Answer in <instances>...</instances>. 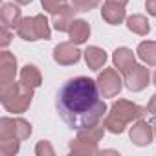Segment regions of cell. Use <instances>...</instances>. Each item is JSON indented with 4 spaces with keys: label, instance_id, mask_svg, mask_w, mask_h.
<instances>
[{
    "label": "cell",
    "instance_id": "cell-27",
    "mask_svg": "<svg viewBox=\"0 0 156 156\" xmlns=\"http://www.w3.org/2000/svg\"><path fill=\"white\" fill-rule=\"evenodd\" d=\"M105 2H108V4H118V6H127V2H129V0H105Z\"/></svg>",
    "mask_w": 156,
    "mask_h": 156
},
{
    "label": "cell",
    "instance_id": "cell-15",
    "mask_svg": "<svg viewBox=\"0 0 156 156\" xmlns=\"http://www.w3.org/2000/svg\"><path fill=\"white\" fill-rule=\"evenodd\" d=\"M85 61L90 70H101L107 62V51L99 46H88L85 51Z\"/></svg>",
    "mask_w": 156,
    "mask_h": 156
},
{
    "label": "cell",
    "instance_id": "cell-9",
    "mask_svg": "<svg viewBox=\"0 0 156 156\" xmlns=\"http://www.w3.org/2000/svg\"><path fill=\"white\" fill-rule=\"evenodd\" d=\"M15 73H17V59L9 51L0 53V83L9 85L15 81Z\"/></svg>",
    "mask_w": 156,
    "mask_h": 156
},
{
    "label": "cell",
    "instance_id": "cell-20",
    "mask_svg": "<svg viewBox=\"0 0 156 156\" xmlns=\"http://www.w3.org/2000/svg\"><path fill=\"white\" fill-rule=\"evenodd\" d=\"M20 140H0V152L4 156H13L19 152Z\"/></svg>",
    "mask_w": 156,
    "mask_h": 156
},
{
    "label": "cell",
    "instance_id": "cell-21",
    "mask_svg": "<svg viewBox=\"0 0 156 156\" xmlns=\"http://www.w3.org/2000/svg\"><path fill=\"white\" fill-rule=\"evenodd\" d=\"M99 2L101 0H72V6L75 8V11H90V9H94V8H98L99 6Z\"/></svg>",
    "mask_w": 156,
    "mask_h": 156
},
{
    "label": "cell",
    "instance_id": "cell-30",
    "mask_svg": "<svg viewBox=\"0 0 156 156\" xmlns=\"http://www.w3.org/2000/svg\"><path fill=\"white\" fill-rule=\"evenodd\" d=\"M154 132H156V123H154Z\"/></svg>",
    "mask_w": 156,
    "mask_h": 156
},
{
    "label": "cell",
    "instance_id": "cell-14",
    "mask_svg": "<svg viewBox=\"0 0 156 156\" xmlns=\"http://www.w3.org/2000/svg\"><path fill=\"white\" fill-rule=\"evenodd\" d=\"M112 61H114V66L118 68V72H121V73H125V72H129L136 62H134V53H132V50H129V48H118L116 51H114V55H112Z\"/></svg>",
    "mask_w": 156,
    "mask_h": 156
},
{
    "label": "cell",
    "instance_id": "cell-12",
    "mask_svg": "<svg viewBox=\"0 0 156 156\" xmlns=\"http://www.w3.org/2000/svg\"><path fill=\"white\" fill-rule=\"evenodd\" d=\"M68 33H70V42L79 46V44L88 41V37H90V24L87 20H73L70 30H68Z\"/></svg>",
    "mask_w": 156,
    "mask_h": 156
},
{
    "label": "cell",
    "instance_id": "cell-6",
    "mask_svg": "<svg viewBox=\"0 0 156 156\" xmlns=\"http://www.w3.org/2000/svg\"><path fill=\"white\" fill-rule=\"evenodd\" d=\"M125 75V87L130 90V92H141L143 88H147L149 85V68L141 66V64H134L129 72L123 73Z\"/></svg>",
    "mask_w": 156,
    "mask_h": 156
},
{
    "label": "cell",
    "instance_id": "cell-19",
    "mask_svg": "<svg viewBox=\"0 0 156 156\" xmlns=\"http://www.w3.org/2000/svg\"><path fill=\"white\" fill-rule=\"evenodd\" d=\"M70 152L72 154H98V143L96 141H88V140H83V138H77V140H72L70 143Z\"/></svg>",
    "mask_w": 156,
    "mask_h": 156
},
{
    "label": "cell",
    "instance_id": "cell-24",
    "mask_svg": "<svg viewBox=\"0 0 156 156\" xmlns=\"http://www.w3.org/2000/svg\"><path fill=\"white\" fill-rule=\"evenodd\" d=\"M9 42H11V33H9V28L2 24V41H0V44H2V48H6Z\"/></svg>",
    "mask_w": 156,
    "mask_h": 156
},
{
    "label": "cell",
    "instance_id": "cell-10",
    "mask_svg": "<svg viewBox=\"0 0 156 156\" xmlns=\"http://www.w3.org/2000/svg\"><path fill=\"white\" fill-rule=\"evenodd\" d=\"M0 20H2L4 26L11 28L17 31L19 24L22 22V11L19 6H15L13 2H4L2 4V11H0Z\"/></svg>",
    "mask_w": 156,
    "mask_h": 156
},
{
    "label": "cell",
    "instance_id": "cell-5",
    "mask_svg": "<svg viewBox=\"0 0 156 156\" xmlns=\"http://www.w3.org/2000/svg\"><path fill=\"white\" fill-rule=\"evenodd\" d=\"M98 87L103 98H114L121 92V77L116 68H105L98 75Z\"/></svg>",
    "mask_w": 156,
    "mask_h": 156
},
{
    "label": "cell",
    "instance_id": "cell-3",
    "mask_svg": "<svg viewBox=\"0 0 156 156\" xmlns=\"http://www.w3.org/2000/svg\"><path fill=\"white\" fill-rule=\"evenodd\" d=\"M33 90L31 87H26L24 83H9L4 85L0 90V101H2L4 108L13 114H22L28 110L33 99Z\"/></svg>",
    "mask_w": 156,
    "mask_h": 156
},
{
    "label": "cell",
    "instance_id": "cell-29",
    "mask_svg": "<svg viewBox=\"0 0 156 156\" xmlns=\"http://www.w3.org/2000/svg\"><path fill=\"white\" fill-rule=\"evenodd\" d=\"M152 79H154V87H156V72H154V77H152Z\"/></svg>",
    "mask_w": 156,
    "mask_h": 156
},
{
    "label": "cell",
    "instance_id": "cell-28",
    "mask_svg": "<svg viewBox=\"0 0 156 156\" xmlns=\"http://www.w3.org/2000/svg\"><path fill=\"white\" fill-rule=\"evenodd\" d=\"M17 4H22V6H26V4H30V2H33V0H15Z\"/></svg>",
    "mask_w": 156,
    "mask_h": 156
},
{
    "label": "cell",
    "instance_id": "cell-1",
    "mask_svg": "<svg viewBox=\"0 0 156 156\" xmlns=\"http://www.w3.org/2000/svg\"><path fill=\"white\" fill-rule=\"evenodd\" d=\"M55 107L61 119L73 130L96 127L107 114L98 81L90 77H73L66 81L57 94Z\"/></svg>",
    "mask_w": 156,
    "mask_h": 156
},
{
    "label": "cell",
    "instance_id": "cell-13",
    "mask_svg": "<svg viewBox=\"0 0 156 156\" xmlns=\"http://www.w3.org/2000/svg\"><path fill=\"white\" fill-rule=\"evenodd\" d=\"M101 17H103V20H105L107 24H112V26H118V24H121V22L127 19L123 6L108 4V2H105V6H103V9H101Z\"/></svg>",
    "mask_w": 156,
    "mask_h": 156
},
{
    "label": "cell",
    "instance_id": "cell-11",
    "mask_svg": "<svg viewBox=\"0 0 156 156\" xmlns=\"http://www.w3.org/2000/svg\"><path fill=\"white\" fill-rule=\"evenodd\" d=\"M73 17H75V8H73V6H72V8H70V6L61 8L59 11L53 13V28H55L57 31H68L70 26H72V22L75 20Z\"/></svg>",
    "mask_w": 156,
    "mask_h": 156
},
{
    "label": "cell",
    "instance_id": "cell-25",
    "mask_svg": "<svg viewBox=\"0 0 156 156\" xmlns=\"http://www.w3.org/2000/svg\"><path fill=\"white\" fill-rule=\"evenodd\" d=\"M145 8H147V13L156 17V0H145Z\"/></svg>",
    "mask_w": 156,
    "mask_h": 156
},
{
    "label": "cell",
    "instance_id": "cell-26",
    "mask_svg": "<svg viewBox=\"0 0 156 156\" xmlns=\"http://www.w3.org/2000/svg\"><path fill=\"white\" fill-rule=\"evenodd\" d=\"M147 112H151L152 116H156V94L151 98V101L147 103Z\"/></svg>",
    "mask_w": 156,
    "mask_h": 156
},
{
    "label": "cell",
    "instance_id": "cell-16",
    "mask_svg": "<svg viewBox=\"0 0 156 156\" xmlns=\"http://www.w3.org/2000/svg\"><path fill=\"white\" fill-rule=\"evenodd\" d=\"M20 83H24L26 87H31V88L41 87V83H42V75H41L39 68L33 66V64H26V66L20 70Z\"/></svg>",
    "mask_w": 156,
    "mask_h": 156
},
{
    "label": "cell",
    "instance_id": "cell-7",
    "mask_svg": "<svg viewBox=\"0 0 156 156\" xmlns=\"http://www.w3.org/2000/svg\"><path fill=\"white\" fill-rule=\"evenodd\" d=\"M79 59H81V51L73 42H61L53 48V61L61 66L75 64L79 62Z\"/></svg>",
    "mask_w": 156,
    "mask_h": 156
},
{
    "label": "cell",
    "instance_id": "cell-8",
    "mask_svg": "<svg viewBox=\"0 0 156 156\" xmlns=\"http://www.w3.org/2000/svg\"><path fill=\"white\" fill-rule=\"evenodd\" d=\"M129 136H130V141H132L134 145L145 147V145H149V143L152 141V127H151V123H147V121H143V119H138V121L130 127Z\"/></svg>",
    "mask_w": 156,
    "mask_h": 156
},
{
    "label": "cell",
    "instance_id": "cell-22",
    "mask_svg": "<svg viewBox=\"0 0 156 156\" xmlns=\"http://www.w3.org/2000/svg\"><path fill=\"white\" fill-rule=\"evenodd\" d=\"M42 2V8L48 11V13H55V11H59L61 8H64L66 6V0H41Z\"/></svg>",
    "mask_w": 156,
    "mask_h": 156
},
{
    "label": "cell",
    "instance_id": "cell-23",
    "mask_svg": "<svg viewBox=\"0 0 156 156\" xmlns=\"http://www.w3.org/2000/svg\"><path fill=\"white\" fill-rule=\"evenodd\" d=\"M35 154H37V156H44V154L53 156V149H51V145H50L46 140H42V141L37 143V147H35Z\"/></svg>",
    "mask_w": 156,
    "mask_h": 156
},
{
    "label": "cell",
    "instance_id": "cell-17",
    "mask_svg": "<svg viewBox=\"0 0 156 156\" xmlns=\"http://www.w3.org/2000/svg\"><path fill=\"white\" fill-rule=\"evenodd\" d=\"M127 28L132 33L141 35V37H145L151 31V24H149L147 17H143V15H130V17H127Z\"/></svg>",
    "mask_w": 156,
    "mask_h": 156
},
{
    "label": "cell",
    "instance_id": "cell-2",
    "mask_svg": "<svg viewBox=\"0 0 156 156\" xmlns=\"http://www.w3.org/2000/svg\"><path fill=\"white\" fill-rule=\"evenodd\" d=\"M145 112H147V107L143 108V107L130 103L127 99H118L110 107V112L105 114L103 127H105V130H108L112 134H121L130 121L141 119L145 116Z\"/></svg>",
    "mask_w": 156,
    "mask_h": 156
},
{
    "label": "cell",
    "instance_id": "cell-18",
    "mask_svg": "<svg viewBox=\"0 0 156 156\" xmlns=\"http://www.w3.org/2000/svg\"><path fill=\"white\" fill-rule=\"evenodd\" d=\"M136 53L149 66H156V41H143V42H140Z\"/></svg>",
    "mask_w": 156,
    "mask_h": 156
},
{
    "label": "cell",
    "instance_id": "cell-4",
    "mask_svg": "<svg viewBox=\"0 0 156 156\" xmlns=\"http://www.w3.org/2000/svg\"><path fill=\"white\" fill-rule=\"evenodd\" d=\"M17 35L24 41L35 42V41H46L51 35L48 19L44 15H35V17H26L17 28Z\"/></svg>",
    "mask_w": 156,
    "mask_h": 156
}]
</instances>
